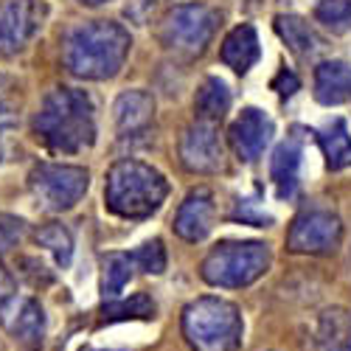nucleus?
I'll return each mask as SVG.
<instances>
[{
  "mask_svg": "<svg viewBox=\"0 0 351 351\" xmlns=\"http://www.w3.org/2000/svg\"><path fill=\"white\" fill-rule=\"evenodd\" d=\"M130 32L112 20H90L79 23L62 40V62L71 76L84 82H107L119 76L127 53H130Z\"/></svg>",
  "mask_w": 351,
  "mask_h": 351,
  "instance_id": "f257e3e1",
  "label": "nucleus"
},
{
  "mask_svg": "<svg viewBox=\"0 0 351 351\" xmlns=\"http://www.w3.org/2000/svg\"><path fill=\"white\" fill-rule=\"evenodd\" d=\"M32 127L34 135L53 152H84L96 141L93 101L79 87H56L43 99Z\"/></svg>",
  "mask_w": 351,
  "mask_h": 351,
  "instance_id": "f03ea898",
  "label": "nucleus"
},
{
  "mask_svg": "<svg viewBox=\"0 0 351 351\" xmlns=\"http://www.w3.org/2000/svg\"><path fill=\"white\" fill-rule=\"evenodd\" d=\"M169 194L166 178L143 160H119L107 171L104 206L115 217L124 219H146L152 217Z\"/></svg>",
  "mask_w": 351,
  "mask_h": 351,
  "instance_id": "7ed1b4c3",
  "label": "nucleus"
},
{
  "mask_svg": "<svg viewBox=\"0 0 351 351\" xmlns=\"http://www.w3.org/2000/svg\"><path fill=\"white\" fill-rule=\"evenodd\" d=\"M242 335V312L225 298L202 295L183 309V337L191 351H237Z\"/></svg>",
  "mask_w": 351,
  "mask_h": 351,
  "instance_id": "20e7f679",
  "label": "nucleus"
},
{
  "mask_svg": "<svg viewBox=\"0 0 351 351\" xmlns=\"http://www.w3.org/2000/svg\"><path fill=\"white\" fill-rule=\"evenodd\" d=\"M270 258L265 242H219L202 258L199 276L211 287L242 289L270 270Z\"/></svg>",
  "mask_w": 351,
  "mask_h": 351,
  "instance_id": "39448f33",
  "label": "nucleus"
},
{
  "mask_svg": "<svg viewBox=\"0 0 351 351\" xmlns=\"http://www.w3.org/2000/svg\"><path fill=\"white\" fill-rule=\"evenodd\" d=\"M219 25V12L206 6V3H183L174 6L158 28L160 45L178 56H186V60H194V56L206 53L208 43L217 34Z\"/></svg>",
  "mask_w": 351,
  "mask_h": 351,
  "instance_id": "423d86ee",
  "label": "nucleus"
},
{
  "mask_svg": "<svg viewBox=\"0 0 351 351\" xmlns=\"http://www.w3.org/2000/svg\"><path fill=\"white\" fill-rule=\"evenodd\" d=\"M87 186H90L87 169L68 163H40L28 174V189H32L37 206L53 214L71 211L87 194Z\"/></svg>",
  "mask_w": 351,
  "mask_h": 351,
  "instance_id": "0eeeda50",
  "label": "nucleus"
},
{
  "mask_svg": "<svg viewBox=\"0 0 351 351\" xmlns=\"http://www.w3.org/2000/svg\"><path fill=\"white\" fill-rule=\"evenodd\" d=\"M343 222L332 208H306L292 219L287 230V247L292 253L326 256L340 247Z\"/></svg>",
  "mask_w": 351,
  "mask_h": 351,
  "instance_id": "6e6552de",
  "label": "nucleus"
},
{
  "mask_svg": "<svg viewBox=\"0 0 351 351\" xmlns=\"http://www.w3.org/2000/svg\"><path fill=\"white\" fill-rule=\"evenodd\" d=\"M40 0H0V53H17L32 43L45 23Z\"/></svg>",
  "mask_w": 351,
  "mask_h": 351,
  "instance_id": "1a4fd4ad",
  "label": "nucleus"
},
{
  "mask_svg": "<svg viewBox=\"0 0 351 351\" xmlns=\"http://www.w3.org/2000/svg\"><path fill=\"white\" fill-rule=\"evenodd\" d=\"M180 163L191 174H217L225 166V152L214 121H194L180 138Z\"/></svg>",
  "mask_w": 351,
  "mask_h": 351,
  "instance_id": "9d476101",
  "label": "nucleus"
},
{
  "mask_svg": "<svg viewBox=\"0 0 351 351\" xmlns=\"http://www.w3.org/2000/svg\"><path fill=\"white\" fill-rule=\"evenodd\" d=\"M273 132H276L273 119H270L265 110L245 107L237 115V121L230 124L228 141H230L233 152H237V158L242 163H253V160H258L261 155H265L267 143L273 141Z\"/></svg>",
  "mask_w": 351,
  "mask_h": 351,
  "instance_id": "9b49d317",
  "label": "nucleus"
},
{
  "mask_svg": "<svg viewBox=\"0 0 351 351\" xmlns=\"http://www.w3.org/2000/svg\"><path fill=\"white\" fill-rule=\"evenodd\" d=\"M214 194L208 189H194L174 214V233L186 242H202L214 228Z\"/></svg>",
  "mask_w": 351,
  "mask_h": 351,
  "instance_id": "f8f14e48",
  "label": "nucleus"
},
{
  "mask_svg": "<svg viewBox=\"0 0 351 351\" xmlns=\"http://www.w3.org/2000/svg\"><path fill=\"white\" fill-rule=\"evenodd\" d=\"M112 119L124 138L138 135L143 130H149L155 119V99L146 90H124L112 104Z\"/></svg>",
  "mask_w": 351,
  "mask_h": 351,
  "instance_id": "ddd939ff",
  "label": "nucleus"
},
{
  "mask_svg": "<svg viewBox=\"0 0 351 351\" xmlns=\"http://www.w3.org/2000/svg\"><path fill=\"white\" fill-rule=\"evenodd\" d=\"M315 99L324 107H337L351 101V65L340 60H326L315 68Z\"/></svg>",
  "mask_w": 351,
  "mask_h": 351,
  "instance_id": "4468645a",
  "label": "nucleus"
},
{
  "mask_svg": "<svg viewBox=\"0 0 351 351\" xmlns=\"http://www.w3.org/2000/svg\"><path fill=\"white\" fill-rule=\"evenodd\" d=\"M258 34L250 23H242L237 25L233 32L222 40V48H219V60L237 73H247L256 62H258Z\"/></svg>",
  "mask_w": 351,
  "mask_h": 351,
  "instance_id": "2eb2a0df",
  "label": "nucleus"
},
{
  "mask_svg": "<svg viewBox=\"0 0 351 351\" xmlns=\"http://www.w3.org/2000/svg\"><path fill=\"white\" fill-rule=\"evenodd\" d=\"M298 169H301V146L298 141H284L276 146V152L270 158V180L278 191L281 199L292 197L298 189Z\"/></svg>",
  "mask_w": 351,
  "mask_h": 351,
  "instance_id": "dca6fc26",
  "label": "nucleus"
},
{
  "mask_svg": "<svg viewBox=\"0 0 351 351\" xmlns=\"http://www.w3.org/2000/svg\"><path fill=\"white\" fill-rule=\"evenodd\" d=\"M6 329L14 335V340H17L23 348H28V351L40 348V346H43V337H45V309H43L40 301H34V298L20 301V306H17V312L12 315V320H9Z\"/></svg>",
  "mask_w": 351,
  "mask_h": 351,
  "instance_id": "f3484780",
  "label": "nucleus"
},
{
  "mask_svg": "<svg viewBox=\"0 0 351 351\" xmlns=\"http://www.w3.org/2000/svg\"><path fill=\"white\" fill-rule=\"evenodd\" d=\"M317 348L320 351H351V312L326 309L317 320Z\"/></svg>",
  "mask_w": 351,
  "mask_h": 351,
  "instance_id": "a211bd4d",
  "label": "nucleus"
},
{
  "mask_svg": "<svg viewBox=\"0 0 351 351\" xmlns=\"http://www.w3.org/2000/svg\"><path fill=\"white\" fill-rule=\"evenodd\" d=\"M317 141H320V149H324L326 166L332 171L351 166V135H348V127L343 119H332L317 132Z\"/></svg>",
  "mask_w": 351,
  "mask_h": 351,
  "instance_id": "6ab92c4d",
  "label": "nucleus"
},
{
  "mask_svg": "<svg viewBox=\"0 0 351 351\" xmlns=\"http://www.w3.org/2000/svg\"><path fill=\"white\" fill-rule=\"evenodd\" d=\"M230 107V90L228 84L217 76H208L206 82L199 84L197 90V99H194V112L199 121H222V115L228 112Z\"/></svg>",
  "mask_w": 351,
  "mask_h": 351,
  "instance_id": "aec40b11",
  "label": "nucleus"
},
{
  "mask_svg": "<svg viewBox=\"0 0 351 351\" xmlns=\"http://www.w3.org/2000/svg\"><path fill=\"white\" fill-rule=\"evenodd\" d=\"M276 32L289 45V51L298 53V56H312L320 48V40L315 37L309 23L298 14H278L276 17Z\"/></svg>",
  "mask_w": 351,
  "mask_h": 351,
  "instance_id": "412c9836",
  "label": "nucleus"
},
{
  "mask_svg": "<svg viewBox=\"0 0 351 351\" xmlns=\"http://www.w3.org/2000/svg\"><path fill=\"white\" fill-rule=\"evenodd\" d=\"M135 273V265H132V256L130 253H110L104 256V265H101V292L104 298L112 301L121 295V289L130 284Z\"/></svg>",
  "mask_w": 351,
  "mask_h": 351,
  "instance_id": "4be33fe9",
  "label": "nucleus"
},
{
  "mask_svg": "<svg viewBox=\"0 0 351 351\" xmlns=\"http://www.w3.org/2000/svg\"><path fill=\"white\" fill-rule=\"evenodd\" d=\"M34 239L40 247H45L53 261L60 267H68L71 265V258H73V237H71V230L60 222H48L43 225L37 233H34Z\"/></svg>",
  "mask_w": 351,
  "mask_h": 351,
  "instance_id": "5701e85b",
  "label": "nucleus"
},
{
  "mask_svg": "<svg viewBox=\"0 0 351 351\" xmlns=\"http://www.w3.org/2000/svg\"><path fill=\"white\" fill-rule=\"evenodd\" d=\"M152 315H155V301L146 295V292H135L132 298H124V301L112 298L101 309V320H104V324H115V320H132V317L146 320V317H152Z\"/></svg>",
  "mask_w": 351,
  "mask_h": 351,
  "instance_id": "b1692460",
  "label": "nucleus"
},
{
  "mask_svg": "<svg viewBox=\"0 0 351 351\" xmlns=\"http://www.w3.org/2000/svg\"><path fill=\"white\" fill-rule=\"evenodd\" d=\"M315 20L324 23L335 34L351 32V0H320L315 9Z\"/></svg>",
  "mask_w": 351,
  "mask_h": 351,
  "instance_id": "393cba45",
  "label": "nucleus"
},
{
  "mask_svg": "<svg viewBox=\"0 0 351 351\" xmlns=\"http://www.w3.org/2000/svg\"><path fill=\"white\" fill-rule=\"evenodd\" d=\"M130 256H132V265L138 270H143V273H149V276H160L166 270V247H163L160 239H152V242L141 245Z\"/></svg>",
  "mask_w": 351,
  "mask_h": 351,
  "instance_id": "a878e982",
  "label": "nucleus"
},
{
  "mask_svg": "<svg viewBox=\"0 0 351 351\" xmlns=\"http://www.w3.org/2000/svg\"><path fill=\"white\" fill-rule=\"evenodd\" d=\"M25 233H28L25 219L12 217V214H0V256L17 247L25 239Z\"/></svg>",
  "mask_w": 351,
  "mask_h": 351,
  "instance_id": "bb28decb",
  "label": "nucleus"
},
{
  "mask_svg": "<svg viewBox=\"0 0 351 351\" xmlns=\"http://www.w3.org/2000/svg\"><path fill=\"white\" fill-rule=\"evenodd\" d=\"M17 281L6 267H0V324L9 326L12 315L17 312Z\"/></svg>",
  "mask_w": 351,
  "mask_h": 351,
  "instance_id": "cd10ccee",
  "label": "nucleus"
},
{
  "mask_svg": "<svg viewBox=\"0 0 351 351\" xmlns=\"http://www.w3.org/2000/svg\"><path fill=\"white\" fill-rule=\"evenodd\" d=\"M273 90L281 93V96H292V93L298 90V76H295V73H289V71L284 68V71L273 79Z\"/></svg>",
  "mask_w": 351,
  "mask_h": 351,
  "instance_id": "c85d7f7f",
  "label": "nucleus"
},
{
  "mask_svg": "<svg viewBox=\"0 0 351 351\" xmlns=\"http://www.w3.org/2000/svg\"><path fill=\"white\" fill-rule=\"evenodd\" d=\"M233 217L242 219V222L261 225V228H265V222H270V217H267V214H253V211H250V202H239V208H237V214H233Z\"/></svg>",
  "mask_w": 351,
  "mask_h": 351,
  "instance_id": "c756f323",
  "label": "nucleus"
},
{
  "mask_svg": "<svg viewBox=\"0 0 351 351\" xmlns=\"http://www.w3.org/2000/svg\"><path fill=\"white\" fill-rule=\"evenodd\" d=\"M17 127V112L9 101L0 99V132H6V130H14Z\"/></svg>",
  "mask_w": 351,
  "mask_h": 351,
  "instance_id": "7c9ffc66",
  "label": "nucleus"
},
{
  "mask_svg": "<svg viewBox=\"0 0 351 351\" xmlns=\"http://www.w3.org/2000/svg\"><path fill=\"white\" fill-rule=\"evenodd\" d=\"M82 3H87V6H99V3H107V0H82Z\"/></svg>",
  "mask_w": 351,
  "mask_h": 351,
  "instance_id": "2f4dec72",
  "label": "nucleus"
},
{
  "mask_svg": "<svg viewBox=\"0 0 351 351\" xmlns=\"http://www.w3.org/2000/svg\"><path fill=\"white\" fill-rule=\"evenodd\" d=\"M84 351H96V348H84Z\"/></svg>",
  "mask_w": 351,
  "mask_h": 351,
  "instance_id": "473e14b6",
  "label": "nucleus"
},
{
  "mask_svg": "<svg viewBox=\"0 0 351 351\" xmlns=\"http://www.w3.org/2000/svg\"><path fill=\"white\" fill-rule=\"evenodd\" d=\"M0 84H3V76H0Z\"/></svg>",
  "mask_w": 351,
  "mask_h": 351,
  "instance_id": "72a5a7b5",
  "label": "nucleus"
}]
</instances>
